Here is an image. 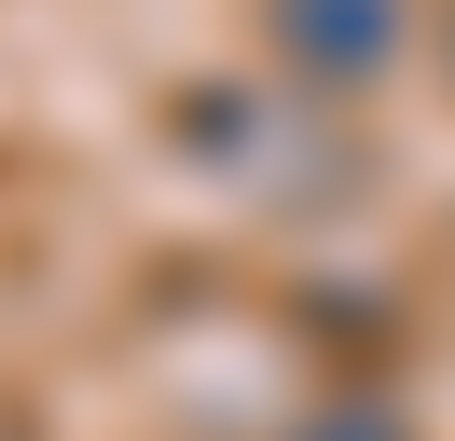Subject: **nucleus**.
<instances>
[{
    "label": "nucleus",
    "instance_id": "nucleus-1",
    "mask_svg": "<svg viewBox=\"0 0 455 441\" xmlns=\"http://www.w3.org/2000/svg\"><path fill=\"white\" fill-rule=\"evenodd\" d=\"M290 42L317 55V69H372V55L400 42V0H276Z\"/></svg>",
    "mask_w": 455,
    "mask_h": 441
}]
</instances>
